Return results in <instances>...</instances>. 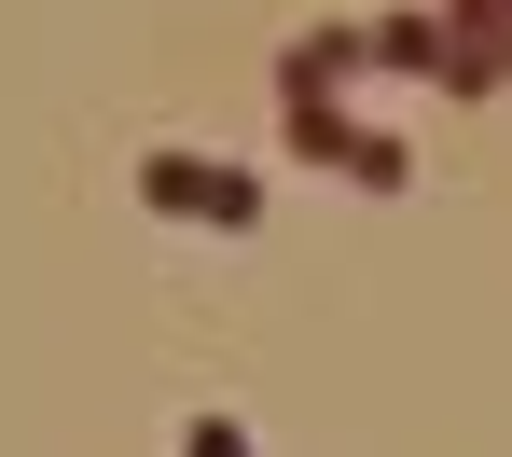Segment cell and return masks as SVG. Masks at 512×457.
<instances>
[{"label":"cell","mask_w":512,"mask_h":457,"mask_svg":"<svg viewBox=\"0 0 512 457\" xmlns=\"http://www.w3.org/2000/svg\"><path fill=\"white\" fill-rule=\"evenodd\" d=\"M139 208H153V222H222V236H250V222H263V181L167 139V153H139Z\"/></svg>","instance_id":"1"},{"label":"cell","mask_w":512,"mask_h":457,"mask_svg":"<svg viewBox=\"0 0 512 457\" xmlns=\"http://www.w3.org/2000/svg\"><path fill=\"white\" fill-rule=\"evenodd\" d=\"M180 457H250V430L236 416H180Z\"/></svg>","instance_id":"5"},{"label":"cell","mask_w":512,"mask_h":457,"mask_svg":"<svg viewBox=\"0 0 512 457\" xmlns=\"http://www.w3.org/2000/svg\"><path fill=\"white\" fill-rule=\"evenodd\" d=\"M443 14V97H499L512 84V0H429Z\"/></svg>","instance_id":"3"},{"label":"cell","mask_w":512,"mask_h":457,"mask_svg":"<svg viewBox=\"0 0 512 457\" xmlns=\"http://www.w3.org/2000/svg\"><path fill=\"white\" fill-rule=\"evenodd\" d=\"M277 125H291L305 167H346L360 194H402V181H416V153H402L388 125H346V97H277Z\"/></svg>","instance_id":"2"},{"label":"cell","mask_w":512,"mask_h":457,"mask_svg":"<svg viewBox=\"0 0 512 457\" xmlns=\"http://www.w3.org/2000/svg\"><path fill=\"white\" fill-rule=\"evenodd\" d=\"M374 70H402V84H443V14H374Z\"/></svg>","instance_id":"4"}]
</instances>
